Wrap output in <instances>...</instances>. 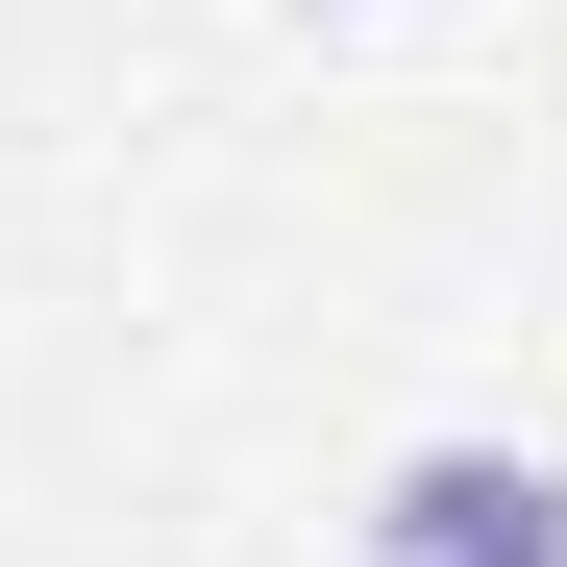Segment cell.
Masks as SVG:
<instances>
[{
	"instance_id": "cell-1",
	"label": "cell",
	"mask_w": 567,
	"mask_h": 567,
	"mask_svg": "<svg viewBox=\"0 0 567 567\" xmlns=\"http://www.w3.org/2000/svg\"><path fill=\"white\" fill-rule=\"evenodd\" d=\"M346 567H567V444H395L370 468V518H346Z\"/></svg>"
}]
</instances>
